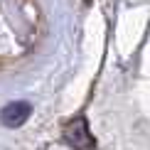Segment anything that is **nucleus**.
Wrapping results in <instances>:
<instances>
[{
    "instance_id": "nucleus-1",
    "label": "nucleus",
    "mask_w": 150,
    "mask_h": 150,
    "mask_svg": "<svg viewBox=\"0 0 150 150\" xmlns=\"http://www.w3.org/2000/svg\"><path fill=\"white\" fill-rule=\"evenodd\" d=\"M30 116V106L27 103H10L3 111V123L5 126H20L25 118Z\"/></svg>"
}]
</instances>
